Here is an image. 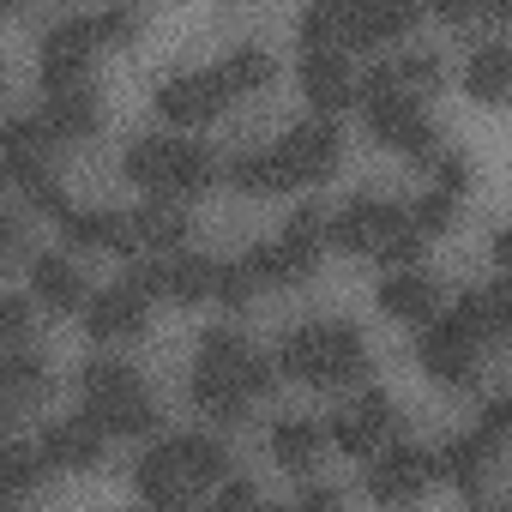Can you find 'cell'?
<instances>
[{"mask_svg": "<svg viewBox=\"0 0 512 512\" xmlns=\"http://www.w3.org/2000/svg\"><path fill=\"white\" fill-rule=\"evenodd\" d=\"M272 368H284V374H296V380H314V386H350V380L368 374L362 326H350V320H314V326H296V332H284Z\"/></svg>", "mask_w": 512, "mask_h": 512, "instance_id": "obj_1", "label": "cell"}, {"mask_svg": "<svg viewBox=\"0 0 512 512\" xmlns=\"http://www.w3.org/2000/svg\"><path fill=\"white\" fill-rule=\"evenodd\" d=\"M320 241H326V217L320 205H296L290 223L272 235V241H253L247 247V272L253 284H302L314 266H320Z\"/></svg>", "mask_w": 512, "mask_h": 512, "instance_id": "obj_2", "label": "cell"}, {"mask_svg": "<svg viewBox=\"0 0 512 512\" xmlns=\"http://www.w3.org/2000/svg\"><path fill=\"white\" fill-rule=\"evenodd\" d=\"M37 49H43V55H37L43 91H73V85H85V67H91V55H97V25H91V13L55 19Z\"/></svg>", "mask_w": 512, "mask_h": 512, "instance_id": "obj_3", "label": "cell"}, {"mask_svg": "<svg viewBox=\"0 0 512 512\" xmlns=\"http://www.w3.org/2000/svg\"><path fill=\"white\" fill-rule=\"evenodd\" d=\"M272 151H278V163L290 169V181L308 187V181H326V175L338 169V157H344V133H338L332 115H308V121H296Z\"/></svg>", "mask_w": 512, "mask_h": 512, "instance_id": "obj_4", "label": "cell"}, {"mask_svg": "<svg viewBox=\"0 0 512 512\" xmlns=\"http://www.w3.org/2000/svg\"><path fill=\"white\" fill-rule=\"evenodd\" d=\"M428 476H434V452H422V446H410V440H392L374 464H368V500L374 506H416L422 500V488H428Z\"/></svg>", "mask_w": 512, "mask_h": 512, "instance_id": "obj_5", "label": "cell"}, {"mask_svg": "<svg viewBox=\"0 0 512 512\" xmlns=\"http://www.w3.org/2000/svg\"><path fill=\"white\" fill-rule=\"evenodd\" d=\"M422 368H428L440 386H452V392L476 386V374H482V344L464 332L458 314L428 320V332H422Z\"/></svg>", "mask_w": 512, "mask_h": 512, "instance_id": "obj_6", "label": "cell"}, {"mask_svg": "<svg viewBox=\"0 0 512 512\" xmlns=\"http://www.w3.org/2000/svg\"><path fill=\"white\" fill-rule=\"evenodd\" d=\"M199 368H211V374H223V380H235L247 398L253 392H272V356H260L241 332H229V326H211V332H199Z\"/></svg>", "mask_w": 512, "mask_h": 512, "instance_id": "obj_7", "label": "cell"}, {"mask_svg": "<svg viewBox=\"0 0 512 512\" xmlns=\"http://www.w3.org/2000/svg\"><path fill=\"white\" fill-rule=\"evenodd\" d=\"M392 428H398V404H392L380 386H368V392H362L356 404H344V410H338V416H332L320 434H326L338 452H350V458H368V452H374V446H380Z\"/></svg>", "mask_w": 512, "mask_h": 512, "instance_id": "obj_8", "label": "cell"}, {"mask_svg": "<svg viewBox=\"0 0 512 512\" xmlns=\"http://www.w3.org/2000/svg\"><path fill=\"white\" fill-rule=\"evenodd\" d=\"M223 103H229V91H223L217 67L169 73V79L157 85V115H163V121H175V127H199V121H211Z\"/></svg>", "mask_w": 512, "mask_h": 512, "instance_id": "obj_9", "label": "cell"}, {"mask_svg": "<svg viewBox=\"0 0 512 512\" xmlns=\"http://www.w3.org/2000/svg\"><path fill=\"white\" fill-rule=\"evenodd\" d=\"M368 133L404 157H428L440 145V127L434 115L416 103V97H386V103H368Z\"/></svg>", "mask_w": 512, "mask_h": 512, "instance_id": "obj_10", "label": "cell"}, {"mask_svg": "<svg viewBox=\"0 0 512 512\" xmlns=\"http://www.w3.org/2000/svg\"><path fill=\"white\" fill-rule=\"evenodd\" d=\"M398 217H404V205H392V199H380V193H356V199L326 223V235H332V247H344V253H374Z\"/></svg>", "mask_w": 512, "mask_h": 512, "instance_id": "obj_11", "label": "cell"}, {"mask_svg": "<svg viewBox=\"0 0 512 512\" xmlns=\"http://www.w3.org/2000/svg\"><path fill=\"white\" fill-rule=\"evenodd\" d=\"M145 320H151V302H145L139 290H127L121 278H115L109 290L85 296V326H91V338H103V344L139 338V332H145Z\"/></svg>", "mask_w": 512, "mask_h": 512, "instance_id": "obj_12", "label": "cell"}, {"mask_svg": "<svg viewBox=\"0 0 512 512\" xmlns=\"http://www.w3.org/2000/svg\"><path fill=\"white\" fill-rule=\"evenodd\" d=\"M0 175L13 187L49 175V127H43V115H13L0 127Z\"/></svg>", "mask_w": 512, "mask_h": 512, "instance_id": "obj_13", "label": "cell"}, {"mask_svg": "<svg viewBox=\"0 0 512 512\" xmlns=\"http://www.w3.org/2000/svg\"><path fill=\"white\" fill-rule=\"evenodd\" d=\"M302 97L314 103V115H332V109L356 103V73H350L344 49H308L302 55Z\"/></svg>", "mask_w": 512, "mask_h": 512, "instance_id": "obj_14", "label": "cell"}, {"mask_svg": "<svg viewBox=\"0 0 512 512\" xmlns=\"http://www.w3.org/2000/svg\"><path fill=\"white\" fill-rule=\"evenodd\" d=\"M416 25V7L410 0H356V7H344V43L356 49H374V43H392Z\"/></svg>", "mask_w": 512, "mask_h": 512, "instance_id": "obj_15", "label": "cell"}, {"mask_svg": "<svg viewBox=\"0 0 512 512\" xmlns=\"http://www.w3.org/2000/svg\"><path fill=\"white\" fill-rule=\"evenodd\" d=\"M37 452L43 464H61V470H91L103 458V434L85 422V416H55L43 434H37Z\"/></svg>", "mask_w": 512, "mask_h": 512, "instance_id": "obj_16", "label": "cell"}, {"mask_svg": "<svg viewBox=\"0 0 512 512\" xmlns=\"http://www.w3.org/2000/svg\"><path fill=\"white\" fill-rule=\"evenodd\" d=\"M127 235L133 247H157V253H181V241L193 235V217L181 199H145L133 217H127Z\"/></svg>", "mask_w": 512, "mask_h": 512, "instance_id": "obj_17", "label": "cell"}, {"mask_svg": "<svg viewBox=\"0 0 512 512\" xmlns=\"http://www.w3.org/2000/svg\"><path fill=\"white\" fill-rule=\"evenodd\" d=\"M31 290H37V302L55 308V314L85 308V272H79L73 253H37V260H31Z\"/></svg>", "mask_w": 512, "mask_h": 512, "instance_id": "obj_18", "label": "cell"}, {"mask_svg": "<svg viewBox=\"0 0 512 512\" xmlns=\"http://www.w3.org/2000/svg\"><path fill=\"white\" fill-rule=\"evenodd\" d=\"M97 121H103V103H97L91 85L49 91V103H43V127H49V139H91Z\"/></svg>", "mask_w": 512, "mask_h": 512, "instance_id": "obj_19", "label": "cell"}, {"mask_svg": "<svg viewBox=\"0 0 512 512\" xmlns=\"http://www.w3.org/2000/svg\"><path fill=\"white\" fill-rule=\"evenodd\" d=\"M61 235L73 241V247H109V253H133V235H127V217L121 211H109V205H67V217H61Z\"/></svg>", "mask_w": 512, "mask_h": 512, "instance_id": "obj_20", "label": "cell"}, {"mask_svg": "<svg viewBox=\"0 0 512 512\" xmlns=\"http://www.w3.org/2000/svg\"><path fill=\"white\" fill-rule=\"evenodd\" d=\"M133 482H139V494H145L151 506L193 500V488H187V476H181V464H175V446H169V440H157V446H145V452H139Z\"/></svg>", "mask_w": 512, "mask_h": 512, "instance_id": "obj_21", "label": "cell"}, {"mask_svg": "<svg viewBox=\"0 0 512 512\" xmlns=\"http://www.w3.org/2000/svg\"><path fill=\"white\" fill-rule=\"evenodd\" d=\"M464 91H470L476 103H500V97L512 91V43H500V37L476 43L470 61H464Z\"/></svg>", "mask_w": 512, "mask_h": 512, "instance_id": "obj_22", "label": "cell"}, {"mask_svg": "<svg viewBox=\"0 0 512 512\" xmlns=\"http://www.w3.org/2000/svg\"><path fill=\"white\" fill-rule=\"evenodd\" d=\"M380 308H386L392 320H404V326H422V320H434V308H440V284H434L428 272H392V278L380 284Z\"/></svg>", "mask_w": 512, "mask_h": 512, "instance_id": "obj_23", "label": "cell"}, {"mask_svg": "<svg viewBox=\"0 0 512 512\" xmlns=\"http://www.w3.org/2000/svg\"><path fill=\"white\" fill-rule=\"evenodd\" d=\"M452 314L464 320V332H470L476 344H488V338H500V332L512 326V290L494 278V284H482V290H464V302H458Z\"/></svg>", "mask_w": 512, "mask_h": 512, "instance_id": "obj_24", "label": "cell"}, {"mask_svg": "<svg viewBox=\"0 0 512 512\" xmlns=\"http://www.w3.org/2000/svg\"><path fill=\"white\" fill-rule=\"evenodd\" d=\"M97 434H151L157 428V404H151V392L139 386V392H121V398H103V404H85L79 410Z\"/></svg>", "mask_w": 512, "mask_h": 512, "instance_id": "obj_25", "label": "cell"}, {"mask_svg": "<svg viewBox=\"0 0 512 512\" xmlns=\"http://www.w3.org/2000/svg\"><path fill=\"white\" fill-rule=\"evenodd\" d=\"M488 464H494V446L476 434V428H464V434H452L446 440V452L434 458V470L446 476V482H458L464 494H476L482 488V476H488Z\"/></svg>", "mask_w": 512, "mask_h": 512, "instance_id": "obj_26", "label": "cell"}, {"mask_svg": "<svg viewBox=\"0 0 512 512\" xmlns=\"http://www.w3.org/2000/svg\"><path fill=\"white\" fill-rule=\"evenodd\" d=\"M175 464L187 476V488H205V482H223L229 476V446L223 434H175Z\"/></svg>", "mask_w": 512, "mask_h": 512, "instance_id": "obj_27", "label": "cell"}, {"mask_svg": "<svg viewBox=\"0 0 512 512\" xmlns=\"http://www.w3.org/2000/svg\"><path fill=\"white\" fill-rule=\"evenodd\" d=\"M169 163H175V139L145 133V139H133V145H127L121 175H127V181H139V187H151V193L163 199V193H169Z\"/></svg>", "mask_w": 512, "mask_h": 512, "instance_id": "obj_28", "label": "cell"}, {"mask_svg": "<svg viewBox=\"0 0 512 512\" xmlns=\"http://www.w3.org/2000/svg\"><path fill=\"white\" fill-rule=\"evenodd\" d=\"M320 446H326L320 422H308V416H284V422H272V458H278L284 470H296V476L314 470Z\"/></svg>", "mask_w": 512, "mask_h": 512, "instance_id": "obj_29", "label": "cell"}, {"mask_svg": "<svg viewBox=\"0 0 512 512\" xmlns=\"http://www.w3.org/2000/svg\"><path fill=\"white\" fill-rule=\"evenodd\" d=\"M272 73H278V61H272V49H260V43H235V49L217 61V79H223L229 97H235V91H260V85H272Z\"/></svg>", "mask_w": 512, "mask_h": 512, "instance_id": "obj_30", "label": "cell"}, {"mask_svg": "<svg viewBox=\"0 0 512 512\" xmlns=\"http://www.w3.org/2000/svg\"><path fill=\"white\" fill-rule=\"evenodd\" d=\"M229 181H235L241 193H290V187H296V181H290V169L278 163V151H272V145L229 157Z\"/></svg>", "mask_w": 512, "mask_h": 512, "instance_id": "obj_31", "label": "cell"}, {"mask_svg": "<svg viewBox=\"0 0 512 512\" xmlns=\"http://www.w3.org/2000/svg\"><path fill=\"white\" fill-rule=\"evenodd\" d=\"M193 404H199V416H205V422H217V428L247 416V392H241L235 380L211 374V368H193Z\"/></svg>", "mask_w": 512, "mask_h": 512, "instance_id": "obj_32", "label": "cell"}, {"mask_svg": "<svg viewBox=\"0 0 512 512\" xmlns=\"http://www.w3.org/2000/svg\"><path fill=\"white\" fill-rule=\"evenodd\" d=\"M211 272H217V260H205V253H169L163 260V296L205 302L211 296Z\"/></svg>", "mask_w": 512, "mask_h": 512, "instance_id": "obj_33", "label": "cell"}, {"mask_svg": "<svg viewBox=\"0 0 512 512\" xmlns=\"http://www.w3.org/2000/svg\"><path fill=\"white\" fill-rule=\"evenodd\" d=\"M217 181V157H211V145H199V139H175V163H169V193L163 199H175V193H205Z\"/></svg>", "mask_w": 512, "mask_h": 512, "instance_id": "obj_34", "label": "cell"}, {"mask_svg": "<svg viewBox=\"0 0 512 512\" xmlns=\"http://www.w3.org/2000/svg\"><path fill=\"white\" fill-rule=\"evenodd\" d=\"M43 386H49V362H43L37 350H25V344L0 350V392H13V398L25 404V398H37Z\"/></svg>", "mask_w": 512, "mask_h": 512, "instance_id": "obj_35", "label": "cell"}, {"mask_svg": "<svg viewBox=\"0 0 512 512\" xmlns=\"http://www.w3.org/2000/svg\"><path fill=\"white\" fill-rule=\"evenodd\" d=\"M79 392H85V404H103V398L139 392V374H133L127 362H115V356H91V362L79 368Z\"/></svg>", "mask_w": 512, "mask_h": 512, "instance_id": "obj_36", "label": "cell"}, {"mask_svg": "<svg viewBox=\"0 0 512 512\" xmlns=\"http://www.w3.org/2000/svg\"><path fill=\"white\" fill-rule=\"evenodd\" d=\"M43 482V452L31 446V440H0V488L7 494H31Z\"/></svg>", "mask_w": 512, "mask_h": 512, "instance_id": "obj_37", "label": "cell"}, {"mask_svg": "<svg viewBox=\"0 0 512 512\" xmlns=\"http://www.w3.org/2000/svg\"><path fill=\"white\" fill-rule=\"evenodd\" d=\"M308 49H344V0H314V7L296 19Z\"/></svg>", "mask_w": 512, "mask_h": 512, "instance_id": "obj_38", "label": "cell"}, {"mask_svg": "<svg viewBox=\"0 0 512 512\" xmlns=\"http://www.w3.org/2000/svg\"><path fill=\"white\" fill-rule=\"evenodd\" d=\"M386 61H392V79H398L404 97L440 85V55H434V49H404V55H386Z\"/></svg>", "mask_w": 512, "mask_h": 512, "instance_id": "obj_39", "label": "cell"}, {"mask_svg": "<svg viewBox=\"0 0 512 512\" xmlns=\"http://www.w3.org/2000/svg\"><path fill=\"white\" fill-rule=\"evenodd\" d=\"M422 247H428V241H422V235H416V229H410V223L398 217V223L386 229V241H380L374 253H380L386 266H398V272H416V260H422Z\"/></svg>", "mask_w": 512, "mask_h": 512, "instance_id": "obj_40", "label": "cell"}, {"mask_svg": "<svg viewBox=\"0 0 512 512\" xmlns=\"http://www.w3.org/2000/svg\"><path fill=\"white\" fill-rule=\"evenodd\" d=\"M253 290H260V284H253V272H247L241 260H223V266L211 272V296H217L223 308H247Z\"/></svg>", "mask_w": 512, "mask_h": 512, "instance_id": "obj_41", "label": "cell"}, {"mask_svg": "<svg viewBox=\"0 0 512 512\" xmlns=\"http://www.w3.org/2000/svg\"><path fill=\"white\" fill-rule=\"evenodd\" d=\"M404 223L428 241V235H440V229L452 223V199H446V193H416V205L404 211Z\"/></svg>", "mask_w": 512, "mask_h": 512, "instance_id": "obj_42", "label": "cell"}, {"mask_svg": "<svg viewBox=\"0 0 512 512\" xmlns=\"http://www.w3.org/2000/svg\"><path fill=\"white\" fill-rule=\"evenodd\" d=\"M25 338H31V296L0 290V350H13Z\"/></svg>", "mask_w": 512, "mask_h": 512, "instance_id": "obj_43", "label": "cell"}, {"mask_svg": "<svg viewBox=\"0 0 512 512\" xmlns=\"http://www.w3.org/2000/svg\"><path fill=\"white\" fill-rule=\"evenodd\" d=\"M217 512H260V488L247 476H223L217 482Z\"/></svg>", "mask_w": 512, "mask_h": 512, "instance_id": "obj_44", "label": "cell"}, {"mask_svg": "<svg viewBox=\"0 0 512 512\" xmlns=\"http://www.w3.org/2000/svg\"><path fill=\"white\" fill-rule=\"evenodd\" d=\"M440 181H434V193H446V199H458V193H470V181H476V169H470V157H440V169H434Z\"/></svg>", "mask_w": 512, "mask_h": 512, "instance_id": "obj_45", "label": "cell"}, {"mask_svg": "<svg viewBox=\"0 0 512 512\" xmlns=\"http://www.w3.org/2000/svg\"><path fill=\"white\" fill-rule=\"evenodd\" d=\"M506 422H512V404H506V398H488V404H482V422H476V434H482L488 446H500V440H506Z\"/></svg>", "mask_w": 512, "mask_h": 512, "instance_id": "obj_46", "label": "cell"}, {"mask_svg": "<svg viewBox=\"0 0 512 512\" xmlns=\"http://www.w3.org/2000/svg\"><path fill=\"white\" fill-rule=\"evenodd\" d=\"M91 25H97V43H109V37H133V13L127 7H109V13H91Z\"/></svg>", "mask_w": 512, "mask_h": 512, "instance_id": "obj_47", "label": "cell"}, {"mask_svg": "<svg viewBox=\"0 0 512 512\" xmlns=\"http://www.w3.org/2000/svg\"><path fill=\"white\" fill-rule=\"evenodd\" d=\"M296 512H344V500H338L332 488H320V482H308V488H302V500H296Z\"/></svg>", "mask_w": 512, "mask_h": 512, "instance_id": "obj_48", "label": "cell"}, {"mask_svg": "<svg viewBox=\"0 0 512 512\" xmlns=\"http://www.w3.org/2000/svg\"><path fill=\"white\" fill-rule=\"evenodd\" d=\"M0 247H13V253L25 247V229H19V217L7 211V199H0Z\"/></svg>", "mask_w": 512, "mask_h": 512, "instance_id": "obj_49", "label": "cell"}, {"mask_svg": "<svg viewBox=\"0 0 512 512\" xmlns=\"http://www.w3.org/2000/svg\"><path fill=\"white\" fill-rule=\"evenodd\" d=\"M13 428H19V398H13V392H0V440H7Z\"/></svg>", "mask_w": 512, "mask_h": 512, "instance_id": "obj_50", "label": "cell"}, {"mask_svg": "<svg viewBox=\"0 0 512 512\" xmlns=\"http://www.w3.org/2000/svg\"><path fill=\"white\" fill-rule=\"evenodd\" d=\"M0 512H19V494H7V488H0Z\"/></svg>", "mask_w": 512, "mask_h": 512, "instance_id": "obj_51", "label": "cell"}, {"mask_svg": "<svg viewBox=\"0 0 512 512\" xmlns=\"http://www.w3.org/2000/svg\"><path fill=\"white\" fill-rule=\"evenodd\" d=\"M163 512H199V506H193V500H175V506H163Z\"/></svg>", "mask_w": 512, "mask_h": 512, "instance_id": "obj_52", "label": "cell"}, {"mask_svg": "<svg viewBox=\"0 0 512 512\" xmlns=\"http://www.w3.org/2000/svg\"><path fill=\"white\" fill-rule=\"evenodd\" d=\"M260 512H296V506H266V500H260Z\"/></svg>", "mask_w": 512, "mask_h": 512, "instance_id": "obj_53", "label": "cell"}, {"mask_svg": "<svg viewBox=\"0 0 512 512\" xmlns=\"http://www.w3.org/2000/svg\"><path fill=\"white\" fill-rule=\"evenodd\" d=\"M476 512H500V506H476Z\"/></svg>", "mask_w": 512, "mask_h": 512, "instance_id": "obj_54", "label": "cell"}]
</instances>
